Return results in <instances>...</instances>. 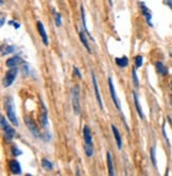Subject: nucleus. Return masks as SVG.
I'll use <instances>...</instances> for the list:
<instances>
[{
  "instance_id": "f257e3e1",
  "label": "nucleus",
  "mask_w": 172,
  "mask_h": 176,
  "mask_svg": "<svg viewBox=\"0 0 172 176\" xmlns=\"http://www.w3.org/2000/svg\"><path fill=\"white\" fill-rule=\"evenodd\" d=\"M4 108H5V111H7V116L8 118L11 122H12V124H14L15 126H18V120H17V117H16V113H15V109H14V102L12 100V98L11 97H7L5 98V101H4Z\"/></svg>"
},
{
  "instance_id": "f03ea898",
  "label": "nucleus",
  "mask_w": 172,
  "mask_h": 176,
  "mask_svg": "<svg viewBox=\"0 0 172 176\" xmlns=\"http://www.w3.org/2000/svg\"><path fill=\"white\" fill-rule=\"evenodd\" d=\"M71 104L73 109L76 115H79L81 111V105H80V87L76 85L71 88Z\"/></svg>"
},
{
  "instance_id": "7ed1b4c3",
  "label": "nucleus",
  "mask_w": 172,
  "mask_h": 176,
  "mask_svg": "<svg viewBox=\"0 0 172 176\" xmlns=\"http://www.w3.org/2000/svg\"><path fill=\"white\" fill-rule=\"evenodd\" d=\"M0 123H1V128L3 130L4 132V139L7 141H12V139L14 138V136H15V130L11 126V125L8 123V121L5 120L4 116H1L0 117Z\"/></svg>"
},
{
  "instance_id": "20e7f679",
  "label": "nucleus",
  "mask_w": 172,
  "mask_h": 176,
  "mask_svg": "<svg viewBox=\"0 0 172 176\" xmlns=\"http://www.w3.org/2000/svg\"><path fill=\"white\" fill-rule=\"evenodd\" d=\"M17 74H18V69L16 68V67L15 68H10V70H8L5 72V75H4L3 80H2V85H3V87L5 88L10 87L14 81H15Z\"/></svg>"
},
{
  "instance_id": "39448f33",
  "label": "nucleus",
  "mask_w": 172,
  "mask_h": 176,
  "mask_svg": "<svg viewBox=\"0 0 172 176\" xmlns=\"http://www.w3.org/2000/svg\"><path fill=\"white\" fill-rule=\"evenodd\" d=\"M24 123H26L28 130H29V132L31 133L32 135L35 137V138H41L40 130H38L37 125L35 124V122L33 121V119H31L30 117L26 116V117H24Z\"/></svg>"
},
{
  "instance_id": "423d86ee",
  "label": "nucleus",
  "mask_w": 172,
  "mask_h": 176,
  "mask_svg": "<svg viewBox=\"0 0 172 176\" xmlns=\"http://www.w3.org/2000/svg\"><path fill=\"white\" fill-rule=\"evenodd\" d=\"M40 122L44 127H46L48 125V110L45 105V103L40 98Z\"/></svg>"
},
{
  "instance_id": "0eeeda50",
  "label": "nucleus",
  "mask_w": 172,
  "mask_h": 176,
  "mask_svg": "<svg viewBox=\"0 0 172 176\" xmlns=\"http://www.w3.org/2000/svg\"><path fill=\"white\" fill-rule=\"evenodd\" d=\"M107 83H109V88H110V97H112L113 103L115 104L116 108L120 110V109H121L120 102H119V99H118V97H117V93H116L115 87H114V85H113L112 77H109V79H107Z\"/></svg>"
},
{
  "instance_id": "6e6552de",
  "label": "nucleus",
  "mask_w": 172,
  "mask_h": 176,
  "mask_svg": "<svg viewBox=\"0 0 172 176\" xmlns=\"http://www.w3.org/2000/svg\"><path fill=\"white\" fill-rule=\"evenodd\" d=\"M91 80H93L94 91H95V96H96L97 102H98V105H99L100 109L103 110V103H102L101 94H100V91H99V87H98V84H97V79H96L95 73H91Z\"/></svg>"
},
{
  "instance_id": "1a4fd4ad",
  "label": "nucleus",
  "mask_w": 172,
  "mask_h": 176,
  "mask_svg": "<svg viewBox=\"0 0 172 176\" xmlns=\"http://www.w3.org/2000/svg\"><path fill=\"white\" fill-rule=\"evenodd\" d=\"M139 7H140V10H141V14L145 16L148 24L150 27H152V14H151V12H150V10L147 8L145 2H139Z\"/></svg>"
},
{
  "instance_id": "9d476101",
  "label": "nucleus",
  "mask_w": 172,
  "mask_h": 176,
  "mask_svg": "<svg viewBox=\"0 0 172 176\" xmlns=\"http://www.w3.org/2000/svg\"><path fill=\"white\" fill-rule=\"evenodd\" d=\"M37 30H38V33H40V35L41 37V40H43V44L45 45V46H48L49 45L48 36H47V33H46V30H45V27H44L43 22L40 20L37 21Z\"/></svg>"
},
{
  "instance_id": "9b49d317",
  "label": "nucleus",
  "mask_w": 172,
  "mask_h": 176,
  "mask_svg": "<svg viewBox=\"0 0 172 176\" xmlns=\"http://www.w3.org/2000/svg\"><path fill=\"white\" fill-rule=\"evenodd\" d=\"M9 168H10V171L15 175H18L21 173V168H20V163H18L16 159H12L10 160L9 163Z\"/></svg>"
},
{
  "instance_id": "f8f14e48",
  "label": "nucleus",
  "mask_w": 172,
  "mask_h": 176,
  "mask_svg": "<svg viewBox=\"0 0 172 176\" xmlns=\"http://www.w3.org/2000/svg\"><path fill=\"white\" fill-rule=\"evenodd\" d=\"M20 63H24L23 58H21L20 56H18V55H16V56H13V57L9 58V60H7L5 66L9 67V68H15V67L19 65Z\"/></svg>"
},
{
  "instance_id": "ddd939ff",
  "label": "nucleus",
  "mask_w": 172,
  "mask_h": 176,
  "mask_svg": "<svg viewBox=\"0 0 172 176\" xmlns=\"http://www.w3.org/2000/svg\"><path fill=\"white\" fill-rule=\"evenodd\" d=\"M83 137H84L85 145H93V138H91V132L90 128L85 125L83 128Z\"/></svg>"
},
{
  "instance_id": "4468645a",
  "label": "nucleus",
  "mask_w": 172,
  "mask_h": 176,
  "mask_svg": "<svg viewBox=\"0 0 172 176\" xmlns=\"http://www.w3.org/2000/svg\"><path fill=\"white\" fill-rule=\"evenodd\" d=\"M112 131H113V135H114V138H115L116 140V143H117V147L119 150L122 149V139H121V135L120 133H119L118 128L115 126V125H112Z\"/></svg>"
},
{
  "instance_id": "2eb2a0df",
  "label": "nucleus",
  "mask_w": 172,
  "mask_h": 176,
  "mask_svg": "<svg viewBox=\"0 0 172 176\" xmlns=\"http://www.w3.org/2000/svg\"><path fill=\"white\" fill-rule=\"evenodd\" d=\"M133 98H134V104H135L136 110H137L138 115H139L140 119H143V118H145V115H143V111H142V109H141V106L139 104V101H138L137 94H136L135 91H133Z\"/></svg>"
},
{
  "instance_id": "dca6fc26",
  "label": "nucleus",
  "mask_w": 172,
  "mask_h": 176,
  "mask_svg": "<svg viewBox=\"0 0 172 176\" xmlns=\"http://www.w3.org/2000/svg\"><path fill=\"white\" fill-rule=\"evenodd\" d=\"M115 63H116V65H117L118 67H120V68H124V67H126L127 65H129V58H127L126 56L116 57Z\"/></svg>"
},
{
  "instance_id": "f3484780",
  "label": "nucleus",
  "mask_w": 172,
  "mask_h": 176,
  "mask_svg": "<svg viewBox=\"0 0 172 176\" xmlns=\"http://www.w3.org/2000/svg\"><path fill=\"white\" fill-rule=\"evenodd\" d=\"M155 67H156V71L159 72L160 75H167L168 74L167 67H165V65H164L162 62H156Z\"/></svg>"
},
{
  "instance_id": "a211bd4d",
  "label": "nucleus",
  "mask_w": 172,
  "mask_h": 176,
  "mask_svg": "<svg viewBox=\"0 0 172 176\" xmlns=\"http://www.w3.org/2000/svg\"><path fill=\"white\" fill-rule=\"evenodd\" d=\"M106 163H107V169H109V174L114 175V164H113V159L110 156V153L107 151L106 152Z\"/></svg>"
},
{
  "instance_id": "6ab92c4d",
  "label": "nucleus",
  "mask_w": 172,
  "mask_h": 176,
  "mask_svg": "<svg viewBox=\"0 0 172 176\" xmlns=\"http://www.w3.org/2000/svg\"><path fill=\"white\" fill-rule=\"evenodd\" d=\"M81 18H82V24H83V28H84V31L88 34V36H89V37H90V40H94V38L91 37L90 33H89V31H88V29H87V26H86V19H85L84 7H83V5H81Z\"/></svg>"
},
{
  "instance_id": "aec40b11",
  "label": "nucleus",
  "mask_w": 172,
  "mask_h": 176,
  "mask_svg": "<svg viewBox=\"0 0 172 176\" xmlns=\"http://www.w3.org/2000/svg\"><path fill=\"white\" fill-rule=\"evenodd\" d=\"M79 36H80V40H81V43L83 46L85 47V49L87 50V52L88 53H91V50L89 48V46H88V43H87V40H86V37H85V34H84V31H80L79 33Z\"/></svg>"
},
{
  "instance_id": "412c9836",
  "label": "nucleus",
  "mask_w": 172,
  "mask_h": 176,
  "mask_svg": "<svg viewBox=\"0 0 172 176\" xmlns=\"http://www.w3.org/2000/svg\"><path fill=\"white\" fill-rule=\"evenodd\" d=\"M41 167H43L44 170H46V171H51V170H53V164H52L51 161L47 158L41 159Z\"/></svg>"
},
{
  "instance_id": "4be33fe9",
  "label": "nucleus",
  "mask_w": 172,
  "mask_h": 176,
  "mask_svg": "<svg viewBox=\"0 0 172 176\" xmlns=\"http://www.w3.org/2000/svg\"><path fill=\"white\" fill-rule=\"evenodd\" d=\"M15 51V47L14 46H4L1 48V55L4 56V55H8L10 53H13Z\"/></svg>"
},
{
  "instance_id": "5701e85b",
  "label": "nucleus",
  "mask_w": 172,
  "mask_h": 176,
  "mask_svg": "<svg viewBox=\"0 0 172 176\" xmlns=\"http://www.w3.org/2000/svg\"><path fill=\"white\" fill-rule=\"evenodd\" d=\"M150 158H151V161L153 163L154 168H156V156H155V147H152L150 149Z\"/></svg>"
},
{
  "instance_id": "b1692460",
  "label": "nucleus",
  "mask_w": 172,
  "mask_h": 176,
  "mask_svg": "<svg viewBox=\"0 0 172 176\" xmlns=\"http://www.w3.org/2000/svg\"><path fill=\"white\" fill-rule=\"evenodd\" d=\"M53 12H54V10H53ZM54 22H55V26L56 27L62 26V16H61L60 13L54 12Z\"/></svg>"
},
{
  "instance_id": "393cba45",
  "label": "nucleus",
  "mask_w": 172,
  "mask_h": 176,
  "mask_svg": "<svg viewBox=\"0 0 172 176\" xmlns=\"http://www.w3.org/2000/svg\"><path fill=\"white\" fill-rule=\"evenodd\" d=\"M84 151L87 157H91L94 155V147L93 145H85L84 144Z\"/></svg>"
},
{
  "instance_id": "a878e982",
  "label": "nucleus",
  "mask_w": 172,
  "mask_h": 176,
  "mask_svg": "<svg viewBox=\"0 0 172 176\" xmlns=\"http://www.w3.org/2000/svg\"><path fill=\"white\" fill-rule=\"evenodd\" d=\"M135 65H136V68H140L141 66H142V63H143V58L141 55H136L135 58Z\"/></svg>"
},
{
  "instance_id": "bb28decb",
  "label": "nucleus",
  "mask_w": 172,
  "mask_h": 176,
  "mask_svg": "<svg viewBox=\"0 0 172 176\" xmlns=\"http://www.w3.org/2000/svg\"><path fill=\"white\" fill-rule=\"evenodd\" d=\"M132 80H133V84H134V86L137 88L138 86H139V83H138V77H137V73H136L135 69H132Z\"/></svg>"
},
{
  "instance_id": "cd10ccee",
  "label": "nucleus",
  "mask_w": 172,
  "mask_h": 176,
  "mask_svg": "<svg viewBox=\"0 0 172 176\" xmlns=\"http://www.w3.org/2000/svg\"><path fill=\"white\" fill-rule=\"evenodd\" d=\"M12 154H13L14 157H17V156L23 155V152H21V151L19 150L16 145H13L12 147Z\"/></svg>"
},
{
  "instance_id": "c85d7f7f",
  "label": "nucleus",
  "mask_w": 172,
  "mask_h": 176,
  "mask_svg": "<svg viewBox=\"0 0 172 176\" xmlns=\"http://www.w3.org/2000/svg\"><path fill=\"white\" fill-rule=\"evenodd\" d=\"M73 73H74V75H77L79 79H82V74H81V72H80L78 67H73Z\"/></svg>"
},
{
  "instance_id": "c756f323",
  "label": "nucleus",
  "mask_w": 172,
  "mask_h": 176,
  "mask_svg": "<svg viewBox=\"0 0 172 176\" xmlns=\"http://www.w3.org/2000/svg\"><path fill=\"white\" fill-rule=\"evenodd\" d=\"M9 24H11V26H14L15 27V29H19V27H20V24H16V21H13V20H11Z\"/></svg>"
},
{
  "instance_id": "7c9ffc66",
  "label": "nucleus",
  "mask_w": 172,
  "mask_h": 176,
  "mask_svg": "<svg viewBox=\"0 0 172 176\" xmlns=\"http://www.w3.org/2000/svg\"><path fill=\"white\" fill-rule=\"evenodd\" d=\"M165 3L172 10V0H165Z\"/></svg>"
},
{
  "instance_id": "2f4dec72",
  "label": "nucleus",
  "mask_w": 172,
  "mask_h": 176,
  "mask_svg": "<svg viewBox=\"0 0 172 176\" xmlns=\"http://www.w3.org/2000/svg\"><path fill=\"white\" fill-rule=\"evenodd\" d=\"M3 24H4V17H3V16H1V22H0V26H3Z\"/></svg>"
},
{
  "instance_id": "473e14b6",
  "label": "nucleus",
  "mask_w": 172,
  "mask_h": 176,
  "mask_svg": "<svg viewBox=\"0 0 172 176\" xmlns=\"http://www.w3.org/2000/svg\"><path fill=\"white\" fill-rule=\"evenodd\" d=\"M170 88H171V90H172V82H171V84H170Z\"/></svg>"
},
{
  "instance_id": "72a5a7b5",
  "label": "nucleus",
  "mask_w": 172,
  "mask_h": 176,
  "mask_svg": "<svg viewBox=\"0 0 172 176\" xmlns=\"http://www.w3.org/2000/svg\"><path fill=\"white\" fill-rule=\"evenodd\" d=\"M109 1H110V4H112V3H113V2H112V0H109Z\"/></svg>"
},
{
  "instance_id": "f704fd0d",
  "label": "nucleus",
  "mask_w": 172,
  "mask_h": 176,
  "mask_svg": "<svg viewBox=\"0 0 172 176\" xmlns=\"http://www.w3.org/2000/svg\"><path fill=\"white\" fill-rule=\"evenodd\" d=\"M171 105H172V98H171Z\"/></svg>"
}]
</instances>
